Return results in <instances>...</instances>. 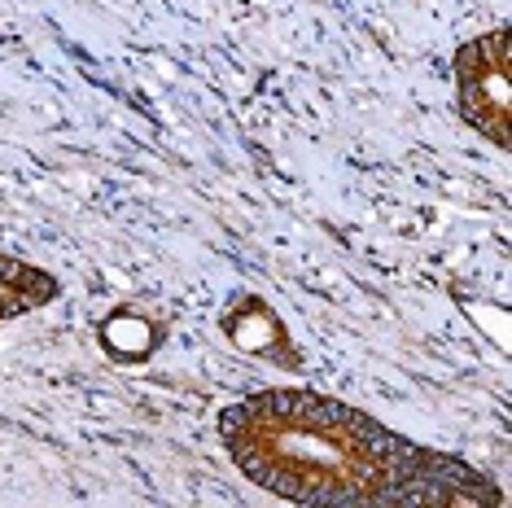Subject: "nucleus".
<instances>
[{
    "label": "nucleus",
    "instance_id": "nucleus-1",
    "mask_svg": "<svg viewBox=\"0 0 512 508\" xmlns=\"http://www.w3.org/2000/svg\"><path fill=\"white\" fill-rule=\"evenodd\" d=\"M219 443L254 487L294 508H499L504 500L469 460L412 443L351 403L302 386L228 403Z\"/></svg>",
    "mask_w": 512,
    "mask_h": 508
},
{
    "label": "nucleus",
    "instance_id": "nucleus-2",
    "mask_svg": "<svg viewBox=\"0 0 512 508\" xmlns=\"http://www.w3.org/2000/svg\"><path fill=\"white\" fill-rule=\"evenodd\" d=\"M456 79V110L482 141L495 149H512V84H508V27L460 44L451 57Z\"/></svg>",
    "mask_w": 512,
    "mask_h": 508
},
{
    "label": "nucleus",
    "instance_id": "nucleus-3",
    "mask_svg": "<svg viewBox=\"0 0 512 508\" xmlns=\"http://www.w3.org/2000/svg\"><path fill=\"white\" fill-rule=\"evenodd\" d=\"M224 338L237 346V351L246 355H259V360H272L289 368V373H298L302 368V351L289 338L285 320L272 311V303L259 294H237L224 311Z\"/></svg>",
    "mask_w": 512,
    "mask_h": 508
},
{
    "label": "nucleus",
    "instance_id": "nucleus-4",
    "mask_svg": "<svg viewBox=\"0 0 512 508\" xmlns=\"http://www.w3.org/2000/svg\"><path fill=\"white\" fill-rule=\"evenodd\" d=\"M57 294H62V285H57L53 272H44L27 259H14V254H0V325L49 307Z\"/></svg>",
    "mask_w": 512,
    "mask_h": 508
},
{
    "label": "nucleus",
    "instance_id": "nucleus-5",
    "mask_svg": "<svg viewBox=\"0 0 512 508\" xmlns=\"http://www.w3.org/2000/svg\"><path fill=\"white\" fill-rule=\"evenodd\" d=\"M97 338H101V346H106L114 360L141 364L162 346V325L158 320H149V316H141V311H132V307H119V311H110V316L101 320Z\"/></svg>",
    "mask_w": 512,
    "mask_h": 508
}]
</instances>
